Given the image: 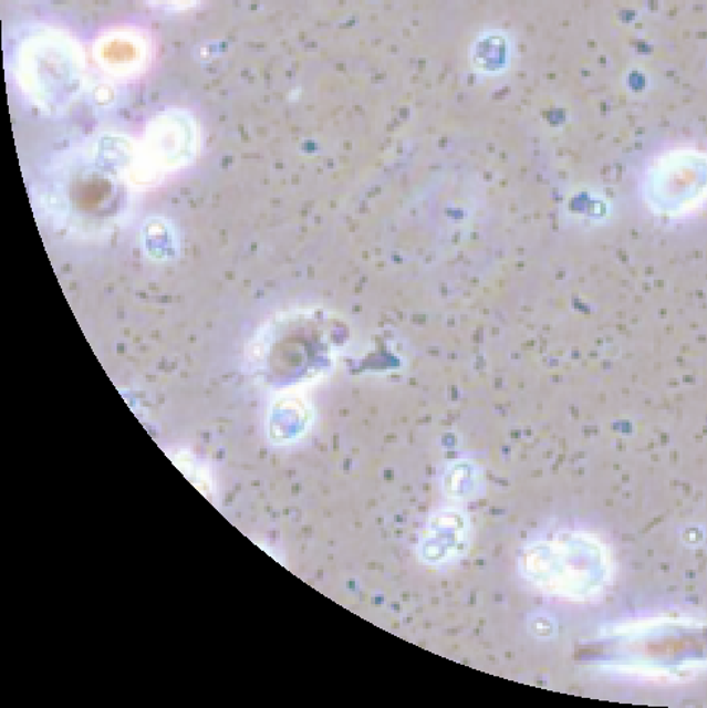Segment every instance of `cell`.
Masks as SVG:
<instances>
[{
  "mask_svg": "<svg viewBox=\"0 0 707 708\" xmlns=\"http://www.w3.org/2000/svg\"><path fill=\"white\" fill-rule=\"evenodd\" d=\"M643 194L649 210L678 217L707 201V154L673 150L659 156L645 174Z\"/></svg>",
  "mask_w": 707,
  "mask_h": 708,
  "instance_id": "1",
  "label": "cell"
}]
</instances>
